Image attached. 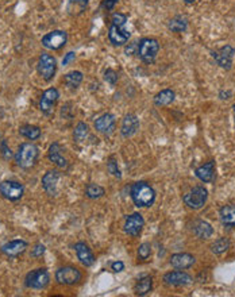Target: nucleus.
Returning <instances> with one entry per match:
<instances>
[{
	"label": "nucleus",
	"instance_id": "1",
	"mask_svg": "<svg viewBox=\"0 0 235 297\" xmlns=\"http://www.w3.org/2000/svg\"><path fill=\"white\" fill-rule=\"evenodd\" d=\"M127 16L120 12H115L111 18V24L109 28V39L114 46H124L131 34L126 28Z\"/></svg>",
	"mask_w": 235,
	"mask_h": 297
},
{
	"label": "nucleus",
	"instance_id": "2",
	"mask_svg": "<svg viewBox=\"0 0 235 297\" xmlns=\"http://www.w3.org/2000/svg\"><path fill=\"white\" fill-rule=\"evenodd\" d=\"M131 199L138 208H147L154 204L155 190L145 181L135 182L131 188Z\"/></svg>",
	"mask_w": 235,
	"mask_h": 297
},
{
	"label": "nucleus",
	"instance_id": "3",
	"mask_svg": "<svg viewBox=\"0 0 235 297\" xmlns=\"http://www.w3.org/2000/svg\"><path fill=\"white\" fill-rule=\"evenodd\" d=\"M38 155H39V151L37 146L30 142H24L18 148V151L15 154V161L19 167L30 169L37 162Z\"/></svg>",
	"mask_w": 235,
	"mask_h": 297
},
{
	"label": "nucleus",
	"instance_id": "4",
	"mask_svg": "<svg viewBox=\"0 0 235 297\" xmlns=\"http://www.w3.org/2000/svg\"><path fill=\"white\" fill-rule=\"evenodd\" d=\"M160 51V42L155 38H142L138 43L136 54L146 64H153Z\"/></svg>",
	"mask_w": 235,
	"mask_h": 297
},
{
	"label": "nucleus",
	"instance_id": "5",
	"mask_svg": "<svg viewBox=\"0 0 235 297\" xmlns=\"http://www.w3.org/2000/svg\"><path fill=\"white\" fill-rule=\"evenodd\" d=\"M208 199V190L204 186L199 185L195 186L189 190L188 193L183 196V201L187 207L191 209H200L203 208Z\"/></svg>",
	"mask_w": 235,
	"mask_h": 297
},
{
	"label": "nucleus",
	"instance_id": "6",
	"mask_svg": "<svg viewBox=\"0 0 235 297\" xmlns=\"http://www.w3.org/2000/svg\"><path fill=\"white\" fill-rule=\"evenodd\" d=\"M37 70L39 76L42 77L45 81H50L54 77L57 70V61L56 58L49 54V53H42L39 58H38Z\"/></svg>",
	"mask_w": 235,
	"mask_h": 297
},
{
	"label": "nucleus",
	"instance_id": "7",
	"mask_svg": "<svg viewBox=\"0 0 235 297\" xmlns=\"http://www.w3.org/2000/svg\"><path fill=\"white\" fill-rule=\"evenodd\" d=\"M24 186L14 180H7V181L0 182V195L9 201H18L23 197Z\"/></svg>",
	"mask_w": 235,
	"mask_h": 297
},
{
	"label": "nucleus",
	"instance_id": "8",
	"mask_svg": "<svg viewBox=\"0 0 235 297\" xmlns=\"http://www.w3.org/2000/svg\"><path fill=\"white\" fill-rule=\"evenodd\" d=\"M50 283V276L46 269H35L26 276L24 285L30 289H45Z\"/></svg>",
	"mask_w": 235,
	"mask_h": 297
},
{
	"label": "nucleus",
	"instance_id": "9",
	"mask_svg": "<svg viewBox=\"0 0 235 297\" xmlns=\"http://www.w3.org/2000/svg\"><path fill=\"white\" fill-rule=\"evenodd\" d=\"M42 46L49 50H60L68 42V34L64 30H54L42 37Z\"/></svg>",
	"mask_w": 235,
	"mask_h": 297
},
{
	"label": "nucleus",
	"instance_id": "10",
	"mask_svg": "<svg viewBox=\"0 0 235 297\" xmlns=\"http://www.w3.org/2000/svg\"><path fill=\"white\" fill-rule=\"evenodd\" d=\"M56 280L61 285H75L81 280V272L75 266H64L56 272Z\"/></svg>",
	"mask_w": 235,
	"mask_h": 297
},
{
	"label": "nucleus",
	"instance_id": "11",
	"mask_svg": "<svg viewBox=\"0 0 235 297\" xmlns=\"http://www.w3.org/2000/svg\"><path fill=\"white\" fill-rule=\"evenodd\" d=\"M235 56V49L231 45L222 46L221 49L212 51V58L217 61V64L221 68L230 70L233 68V60Z\"/></svg>",
	"mask_w": 235,
	"mask_h": 297
},
{
	"label": "nucleus",
	"instance_id": "12",
	"mask_svg": "<svg viewBox=\"0 0 235 297\" xmlns=\"http://www.w3.org/2000/svg\"><path fill=\"white\" fill-rule=\"evenodd\" d=\"M60 98V93L57 88H49L42 93L41 100H39V110L42 111L45 115H52L56 107V103Z\"/></svg>",
	"mask_w": 235,
	"mask_h": 297
},
{
	"label": "nucleus",
	"instance_id": "13",
	"mask_svg": "<svg viewBox=\"0 0 235 297\" xmlns=\"http://www.w3.org/2000/svg\"><path fill=\"white\" fill-rule=\"evenodd\" d=\"M145 227V219L141 214H135L127 216L126 223H124V232L128 234L130 237H138Z\"/></svg>",
	"mask_w": 235,
	"mask_h": 297
},
{
	"label": "nucleus",
	"instance_id": "14",
	"mask_svg": "<svg viewBox=\"0 0 235 297\" xmlns=\"http://www.w3.org/2000/svg\"><path fill=\"white\" fill-rule=\"evenodd\" d=\"M164 283L169 287H185L192 283V277L185 272L174 270L164 274Z\"/></svg>",
	"mask_w": 235,
	"mask_h": 297
},
{
	"label": "nucleus",
	"instance_id": "15",
	"mask_svg": "<svg viewBox=\"0 0 235 297\" xmlns=\"http://www.w3.org/2000/svg\"><path fill=\"white\" fill-rule=\"evenodd\" d=\"M26 249H27V242L23 239H15V241L7 242L5 245H3L0 251L8 258H16L20 254H23Z\"/></svg>",
	"mask_w": 235,
	"mask_h": 297
},
{
	"label": "nucleus",
	"instance_id": "16",
	"mask_svg": "<svg viewBox=\"0 0 235 297\" xmlns=\"http://www.w3.org/2000/svg\"><path fill=\"white\" fill-rule=\"evenodd\" d=\"M95 130L106 135L113 134L114 130H115V116L113 114H110V112L99 116L95 121Z\"/></svg>",
	"mask_w": 235,
	"mask_h": 297
},
{
	"label": "nucleus",
	"instance_id": "17",
	"mask_svg": "<svg viewBox=\"0 0 235 297\" xmlns=\"http://www.w3.org/2000/svg\"><path fill=\"white\" fill-rule=\"evenodd\" d=\"M75 251L77 260L80 261L81 265H84L87 268H90L95 264V256L92 250L90 249V246L84 243V242H77L75 245Z\"/></svg>",
	"mask_w": 235,
	"mask_h": 297
},
{
	"label": "nucleus",
	"instance_id": "18",
	"mask_svg": "<svg viewBox=\"0 0 235 297\" xmlns=\"http://www.w3.org/2000/svg\"><path fill=\"white\" fill-rule=\"evenodd\" d=\"M47 158H49L50 162H53L58 167H61V169H68V166H69L66 158L62 155V148L58 142H53L50 145V148L47 150Z\"/></svg>",
	"mask_w": 235,
	"mask_h": 297
},
{
	"label": "nucleus",
	"instance_id": "19",
	"mask_svg": "<svg viewBox=\"0 0 235 297\" xmlns=\"http://www.w3.org/2000/svg\"><path fill=\"white\" fill-rule=\"evenodd\" d=\"M139 129V119L138 116L134 114H127L123 118L122 127H120V133L124 138H131L132 135L135 134Z\"/></svg>",
	"mask_w": 235,
	"mask_h": 297
},
{
	"label": "nucleus",
	"instance_id": "20",
	"mask_svg": "<svg viewBox=\"0 0 235 297\" xmlns=\"http://www.w3.org/2000/svg\"><path fill=\"white\" fill-rule=\"evenodd\" d=\"M60 180V172L58 170H49L42 177V188L49 196L57 195V184Z\"/></svg>",
	"mask_w": 235,
	"mask_h": 297
},
{
	"label": "nucleus",
	"instance_id": "21",
	"mask_svg": "<svg viewBox=\"0 0 235 297\" xmlns=\"http://www.w3.org/2000/svg\"><path fill=\"white\" fill-rule=\"evenodd\" d=\"M169 262L172 265V268H174V269L184 270L193 266L196 260H195V257L188 254V253H177V254H173V256L170 257Z\"/></svg>",
	"mask_w": 235,
	"mask_h": 297
},
{
	"label": "nucleus",
	"instance_id": "22",
	"mask_svg": "<svg viewBox=\"0 0 235 297\" xmlns=\"http://www.w3.org/2000/svg\"><path fill=\"white\" fill-rule=\"evenodd\" d=\"M195 176L206 184L215 181V161H210V162L199 166L195 170Z\"/></svg>",
	"mask_w": 235,
	"mask_h": 297
},
{
	"label": "nucleus",
	"instance_id": "23",
	"mask_svg": "<svg viewBox=\"0 0 235 297\" xmlns=\"http://www.w3.org/2000/svg\"><path fill=\"white\" fill-rule=\"evenodd\" d=\"M193 234L196 235L200 239H208V238L212 237V234H214V228L206 220H202V219H199V220H195L193 223Z\"/></svg>",
	"mask_w": 235,
	"mask_h": 297
},
{
	"label": "nucleus",
	"instance_id": "24",
	"mask_svg": "<svg viewBox=\"0 0 235 297\" xmlns=\"http://www.w3.org/2000/svg\"><path fill=\"white\" fill-rule=\"evenodd\" d=\"M221 222L226 227H234L235 226V205H223L219 211Z\"/></svg>",
	"mask_w": 235,
	"mask_h": 297
},
{
	"label": "nucleus",
	"instance_id": "25",
	"mask_svg": "<svg viewBox=\"0 0 235 297\" xmlns=\"http://www.w3.org/2000/svg\"><path fill=\"white\" fill-rule=\"evenodd\" d=\"M174 98H176V92L173 89H162L154 96V104L157 107H165V106H169L170 103H173Z\"/></svg>",
	"mask_w": 235,
	"mask_h": 297
},
{
	"label": "nucleus",
	"instance_id": "26",
	"mask_svg": "<svg viewBox=\"0 0 235 297\" xmlns=\"http://www.w3.org/2000/svg\"><path fill=\"white\" fill-rule=\"evenodd\" d=\"M88 7V0H68L66 11L71 16H79Z\"/></svg>",
	"mask_w": 235,
	"mask_h": 297
},
{
	"label": "nucleus",
	"instance_id": "27",
	"mask_svg": "<svg viewBox=\"0 0 235 297\" xmlns=\"http://www.w3.org/2000/svg\"><path fill=\"white\" fill-rule=\"evenodd\" d=\"M168 28L173 33H184L188 28V18L184 15H177L169 20Z\"/></svg>",
	"mask_w": 235,
	"mask_h": 297
},
{
	"label": "nucleus",
	"instance_id": "28",
	"mask_svg": "<svg viewBox=\"0 0 235 297\" xmlns=\"http://www.w3.org/2000/svg\"><path fill=\"white\" fill-rule=\"evenodd\" d=\"M151 288H153V279L150 276H145V277L138 280L134 292H135L136 296H146L147 293L151 292Z\"/></svg>",
	"mask_w": 235,
	"mask_h": 297
},
{
	"label": "nucleus",
	"instance_id": "29",
	"mask_svg": "<svg viewBox=\"0 0 235 297\" xmlns=\"http://www.w3.org/2000/svg\"><path fill=\"white\" fill-rule=\"evenodd\" d=\"M19 134L30 141H35L41 137V129L38 126L24 125L22 127H19Z\"/></svg>",
	"mask_w": 235,
	"mask_h": 297
},
{
	"label": "nucleus",
	"instance_id": "30",
	"mask_svg": "<svg viewBox=\"0 0 235 297\" xmlns=\"http://www.w3.org/2000/svg\"><path fill=\"white\" fill-rule=\"evenodd\" d=\"M83 81V73L79 72V70H73V72H69L64 76V83L68 88L76 89Z\"/></svg>",
	"mask_w": 235,
	"mask_h": 297
},
{
	"label": "nucleus",
	"instance_id": "31",
	"mask_svg": "<svg viewBox=\"0 0 235 297\" xmlns=\"http://www.w3.org/2000/svg\"><path fill=\"white\" fill-rule=\"evenodd\" d=\"M231 246V242L229 238H219L211 245V251L217 256H221L223 253H226Z\"/></svg>",
	"mask_w": 235,
	"mask_h": 297
},
{
	"label": "nucleus",
	"instance_id": "32",
	"mask_svg": "<svg viewBox=\"0 0 235 297\" xmlns=\"http://www.w3.org/2000/svg\"><path fill=\"white\" fill-rule=\"evenodd\" d=\"M106 190H104L103 186L98 185V184H88L85 186V196L91 200H96L103 197Z\"/></svg>",
	"mask_w": 235,
	"mask_h": 297
},
{
	"label": "nucleus",
	"instance_id": "33",
	"mask_svg": "<svg viewBox=\"0 0 235 297\" xmlns=\"http://www.w3.org/2000/svg\"><path fill=\"white\" fill-rule=\"evenodd\" d=\"M88 135H90V127L88 125H85L83 122H80L79 125L76 126L75 133H73V138L77 144H81V142H84L87 138H88Z\"/></svg>",
	"mask_w": 235,
	"mask_h": 297
},
{
	"label": "nucleus",
	"instance_id": "34",
	"mask_svg": "<svg viewBox=\"0 0 235 297\" xmlns=\"http://www.w3.org/2000/svg\"><path fill=\"white\" fill-rule=\"evenodd\" d=\"M151 254V246L150 243H142L141 246L138 247V257L141 260L146 261Z\"/></svg>",
	"mask_w": 235,
	"mask_h": 297
},
{
	"label": "nucleus",
	"instance_id": "35",
	"mask_svg": "<svg viewBox=\"0 0 235 297\" xmlns=\"http://www.w3.org/2000/svg\"><path fill=\"white\" fill-rule=\"evenodd\" d=\"M107 169H109V172L113 174L114 177H117V178H122V173H120V169L118 166V163L115 162V159L114 158H110L109 162H107Z\"/></svg>",
	"mask_w": 235,
	"mask_h": 297
},
{
	"label": "nucleus",
	"instance_id": "36",
	"mask_svg": "<svg viewBox=\"0 0 235 297\" xmlns=\"http://www.w3.org/2000/svg\"><path fill=\"white\" fill-rule=\"evenodd\" d=\"M104 80L110 84V85H115L118 81V74L114 69H107L104 72Z\"/></svg>",
	"mask_w": 235,
	"mask_h": 297
},
{
	"label": "nucleus",
	"instance_id": "37",
	"mask_svg": "<svg viewBox=\"0 0 235 297\" xmlns=\"http://www.w3.org/2000/svg\"><path fill=\"white\" fill-rule=\"evenodd\" d=\"M0 150H1V155L4 159L9 161L11 157H12V153H11V148H8V145L5 141H1V144H0Z\"/></svg>",
	"mask_w": 235,
	"mask_h": 297
},
{
	"label": "nucleus",
	"instance_id": "38",
	"mask_svg": "<svg viewBox=\"0 0 235 297\" xmlns=\"http://www.w3.org/2000/svg\"><path fill=\"white\" fill-rule=\"evenodd\" d=\"M43 253H45V246L43 245H41V243H38V245H35L33 249V251H31V256L33 257H42Z\"/></svg>",
	"mask_w": 235,
	"mask_h": 297
},
{
	"label": "nucleus",
	"instance_id": "39",
	"mask_svg": "<svg viewBox=\"0 0 235 297\" xmlns=\"http://www.w3.org/2000/svg\"><path fill=\"white\" fill-rule=\"evenodd\" d=\"M75 58H76L75 51H69V53H66L65 57H64V60H62V65L66 66L69 62H72V61L75 60Z\"/></svg>",
	"mask_w": 235,
	"mask_h": 297
},
{
	"label": "nucleus",
	"instance_id": "40",
	"mask_svg": "<svg viewBox=\"0 0 235 297\" xmlns=\"http://www.w3.org/2000/svg\"><path fill=\"white\" fill-rule=\"evenodd\" d=\"M111 269H113L115 273H119V272H122V270L124 269V264H123L122 261L113 262V264H111Z\"/></svg>",
	"mask_w": 235,
	"mask_h": 297
},
{
	"label": "nucleus",
	"instance_id": "41",
	"mask_svg": "<svg viewBox=\"0 0 235 297\" xmlns=\"http://www.w3.org/2000/svg\"><path fill=\"white\" fill-rule=\"evenodd\" d=\"M118 1L119 0H104V8H107V9H113L114 7H115V4H117Z\"/></svg>",
	"mask_w": 235,
	"mask_h": 297
},
{
	"label": "nucleus",
	"instance_id": "42",
	"mask_svg": "<svg viewBox=\"0 0 235 297\" xmlns=\"http://www.w3.org/2000/svg\"><path fill=\"white\" fill-rule=\"evenodd\" d=\"M231 95H233V93H231L230 91H221V92H219V98H221L222 100H227V99L231 98Z\"/></svg>",
	"mask_w": 235,
	"mask_h": 297
},
{
	"label": "nucleus",
	"instance_id": "43",
	"mask_svg": "<svg viewBox=\"0 0 235 297\" xmlns=\"http://www.w3.org/2000/svg\"><path fill=\"white\" fill-rule=\"evenodd\" d=\"M185 1V4H193L195 3V0H184Z\"/></svg>",
	"mask_w": 235,
	"mask_h": 297
},
{
	"label": "nucleus",
	"instance_id": "44",
	"mask_svg": "<svg viewBox=\"0 0 235 297\" xmlns=\"http://www.w3.org/2000/svg\"><path fill=\"white\" fill-rule=\"evenodd\" d=\"M233 110H234V119H235V104L233 106Z\"/></svg>",
	"mask_w": 235,
	"mask_h": 297
},
{
	"label": "nucleus",
	"instance_id": "45",
	"mask_svg": "<svg viewBox=\"0 0 235 297\" xmlns=\"http://www.w3.org/2000/svg\"><path fill=\"white\" fill-rule=\"evenodd\" d=\"M0 144H1V134H0Z\"/></svg>",
	"mask_w": 235,
	"mask_h": 297
}]
</instances>
